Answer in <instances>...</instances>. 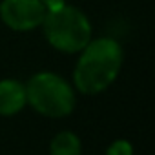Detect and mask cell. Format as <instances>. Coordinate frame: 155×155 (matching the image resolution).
<instances>
[{
    "label": "cell",
    "instance_id": "cell-8",
    "mask_svg": "<svg viewBox=\"0 0 155 155\" xmlns=\"http://www.w3.org/2000/svg\"><path fill=\"white\" fill-rule=\"evenodd\" d=\"M40 2H42V6H44L48 11H51V9H57V8L64 6L66 0H40Z\"/></svg>",
    "mask_w": 155,
    "mask_h": 155
},
{
    "label": "cell",
    "instance_id": "cell-2",
    "mask_svg": "<svg viewBox=\"0 0 155 155\" xmlns=\"http://www.w3.org/2000/svg\"><path fill=\"white\" fill-rule=\"evenodd\" d=\"M42 33L48 44L60 53H79L91 38V22L82 9L71 4H64L46 13L42 20Z\"/></svg>",
    "mask_w": 155,
    "mask_h": 155
},
{
    "label": "cell",
    "instance_id": "cell-6",
    "mask_svg": "<svg viewBox=\"0 0 155 155\" xmlns=\"http://www.w3.org/2000/svg\"><path fill=\"white\" fill-rule=\"evenodd\" d=\"M49 155H82V140L75 131H58L49 142Z\"/></svg>",
    "mask_w": 155,
    "mask_h": 155
},
{
    "label": "cell",
    "instance_id": "cell-1",
    "mask_svg": "<svg viewBox=\"0 0 155 155\" xmlns=\"http://www.w3.org/2000/svg\"><path fill=\"white\" fill-rule=\"evenodd\" d=\"M124 49L111 37L91 38L81 51L73 69V88L82 95L106 91L122 69Z\"/></svg>",
    "mask_w": 155,
    "mask_h": 155
},
{
    "label": "cell",
    "instance_id": "cell-7",
    "mask_svg": "<svg viewBox=\"0 0 155 155\" xmlns=\"http://www.w3.org/2000/svg\"><path fill=\"white\" fill-rule=\"evenodd\" d=\"M106 155H133V144L126 139H117L106 148Z\"/></svg>",
    "mask_w": 155,
    "mask_h": 155
},
{
    "label": "cell",
    "instance_id": "cell-4",
    "mask_svg": "<svg viewBox=\"0 0 155 155\" xmlns=\"http://www.w3.org/2000/svg\"><path fill=\"white\" fill-rule=\"evenodd\" d=\"M48 9L40 0H2L0 20L13 31H33L42 26Z\"/></svg>",
    "mask_w": 155,
    "mask_h": 155
},
{
    "label": "cell",
    "instance_id": "cell-5",
    "mask_svg": "<svg viewBox=\"0 0 155 155\" xmlns=\"http://www.w3.org/2000/svg\"><path fill=\"white\" fill-rule=\"evenodd\" d=\"M28 106L26 84L17 79L0 81V117H13Z\"/></svg>",
    "mask_w": 155,
    "mask_h": 155
},
{
    "label": "cell",
    "instance_id": "cell-3",
    "mask_svg": "<svg viewBox=\"0 0 155 155\" xmlns=\"http://www.w3.org/2000/svg\"><path fill=\"white\" fill-rule=\"evenodd\" d=\"M26 99L38 115L48 119H64L73 113L77 104L75 88L62 75L38 71L26 82Z\"/></svg>",
    "mask_w": 155,
    "mask_h": 155
}]
</instances>
